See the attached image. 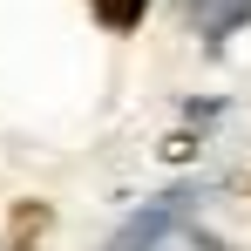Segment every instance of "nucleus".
Segmentation results:
<instances>
[{"mask_svg": "<svg viewBox=\"0 0 251 251\" xmlns=\"http://www.w3.org/2000/svg\"><path fill=\"white\" fill-rule=\"evenodd\" d=\"M116 251H197V238H190L170 210H150V217H136L123 238H116Z\"/></svg>", "mask_w": 251, "mask_h": 251, "instance_id": "f257e3e1", "label": "nucleus"}, {"mask_svg": "<svg viewBox=\"0 0 251 251\" xmlns=\"http://www.w3.org/2000/svg\"><path fill=\"white\" fill-rule=\"evenodd\" d=\"M183 14H190V27L204 34V41H224L231 27H245L251 21V0H176Z\"/></svg>", "mask_w": 251, "mask_h": 251, "instance_id": "f03ea898", "label": "nucleus"}, {"mask_svg": "<svg viewBox=\"0 0 251 251\" xmlns=\"http://www.w3.org/2000/svg\"><path fill=\"white\" fill-rule=\"evenodd\" d=\"M88 7H95V21H102L109 34H129V27L143 21V7H150V0H88Z\"/></svg>", "mask_w": 251, "mask_h": 251, "instance_id": "7ed1b4c3", "label": "nucleus"}]
</instances>
